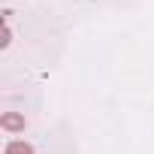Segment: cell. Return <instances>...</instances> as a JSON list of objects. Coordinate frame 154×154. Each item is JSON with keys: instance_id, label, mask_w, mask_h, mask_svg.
<instances>
[{"instance_id": "1", "label": "cell", "mask_w": 154, "mask_h": 154, "mask_svg": "<svg viewBox=\"0 0 154 154\" xmlns=\"http://www.w3.org/2000/svg\"><path fill=\"white\" fill-rule=\"evenodd\" d=\"M0 124H3L6 130H24V118L15 115V112H6L3 118H0Z\"/></svg>"}, {"instance_id": "2", "label": "cell", "mask_w": 154, "mask_h": 154, "mask_svg": "<svg viewBox=\"0 0 154 154\" xmlns=\"http://www.w3.org/2000/svg\"><path fill=\"white\" fill-rule=\"evenodd\" d=\"M6 154H33V148L27 142H9L6 145Z\"/></svg>"}]
</instances>
